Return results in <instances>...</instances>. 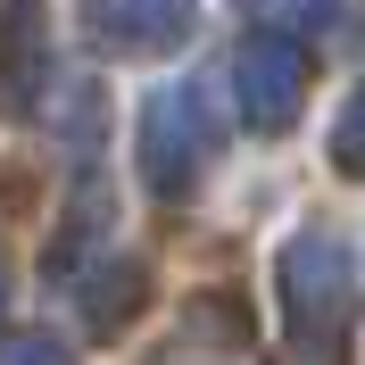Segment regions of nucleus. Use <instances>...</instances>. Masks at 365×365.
<instances>
[{
	"mask_svg": "<svg viewBox=\"0 0 365 365\" xmlns=\"http://www.w3.org/2000/svg\"><path fill=\"white\" fill-rule=\"evenodd\" d=\"M282 316H291L299 365H341V341L357 324V282H349L341 232H299L282 250Z\"/></svg>",
	"mask_w": 365,
	"mask_h": 365,
	"instance_id": "f257e3e1",
	"label": "nucleus"
},
{
	"mask_svg": "<svg viewBox=\"0 0 365 365\" xmlns=\"http://www.w3.org/2000/svg\"><path fill=\"white\" fill-rule=\"evenodd\" d=\"M216 141H225V125H216V100H207L200 83H158L150 100H141V175H150V191L158 200H182L191 182H200V166L216 158Z\"/></svg>",
	"mask_w": 365,
	"mask_h": 365,
	"instance_id": "f03ea898",
	"label": "nucleus"
},
{
	"mask_svg": "<svg viewBox=\"0 0 365 365\" xmlns=\"http://www.w3.org/2000/svg\"><path fill=\"white\" fill-rule=\"evenodd\" d=\"M232 83H241V116L257 133H282L299 116V91H307V50L291 34H250L232 58Z\"/></svg>",
	"mask_w": 365,
	"mask_h": 365,
	"instance_id": "7ed1b4c3",
	"label": "nucleus"
},
{
	"mask_svg": "<svg viewBox=\"0 0 365 365\" xmlns=\"http://www.w3.org/2000/svg\"><path fill=\"white\" fill-rule=\"evenodd\" d=\"M83 25L116 58H158L191 34V0H83Z\"/></svg>",
	"mask_w": 365,
	"mask_h": 365,
	"instance_id": "20e7f679",
	"label": "nucleus"
},
{
	"mask_svg": "<svg viewBox=\"0 0 365 365\" xmlns=\"http://www.w3.org/2000/svg\"><path fill=\"white\" fill-rule=\"evenodd\" d=\"M250 17L266 25V34H324V25L341 17V0H250Z\"/></svg>",
	"mask_w": 365,
	"mask_h": 365,
	"instance_id": "39448f33",
	"label": "nucleus"
},
{
	"mask_svg": "<svg viewBox=\"0 0 365 365\" xmlns=\"http://www.w3.org/2000/svg\"><path fill=\"white\" fill-rule=\"evenodd\" d=\"M332 158H341V166H365V91L341 108V125H332Z\"/></svg>",
	"mask_w": 365,
	"mask_h": 365,
	"instance_id": "423d86ee",
	"label": "nucleus"
},
{
	"mask_svg": "<svg viewBox=\"0 0 365 365\" xmlns=\"http://www.w3.org/2000/svg\"><path fill=\"white\" fill-rule=\"evenodd\" d=\"M0 365H67V349H58V341H17Z\"/></svg>",
	"mask_w": 365,
	"mask_h": 365,
	"instance_id": "0eeeda50",
	"label": "nucleus"
}]
</instances>
